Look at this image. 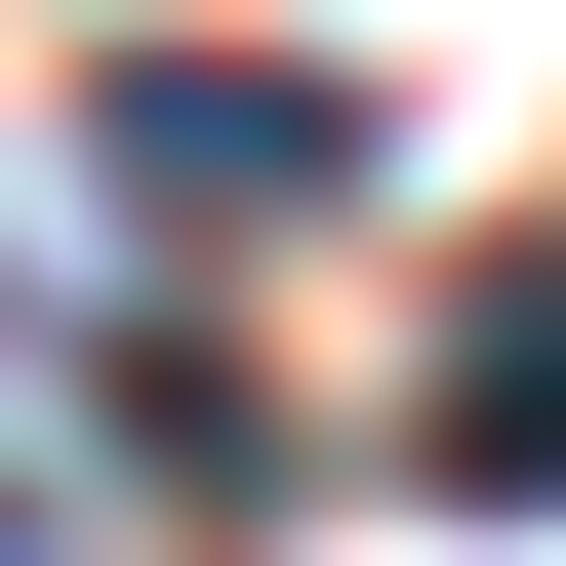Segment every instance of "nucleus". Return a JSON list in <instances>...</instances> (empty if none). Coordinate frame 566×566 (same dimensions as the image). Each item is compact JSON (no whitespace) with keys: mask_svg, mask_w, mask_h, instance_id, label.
<instances>
[{"mask_svg":"<svg viewBox=\"0 0 566 566\" xmlns=\"http://www.w3.org/2000/svg\"><path fill=\"white\" fill-rule=\"evenodd\" d=\"M405 485H446V526H566V243H485V283H446V365H405Z\"/></svg>","mask_w":566,"mask_h":566,"instance_id":"obj_1","label":"nucleus"},{"mask_svg":"<svg viewBox=\"0 0 566 566\" xmlns=\"http://www.w3.org/2000/svg\"><path fill=\"white\" fill-rule=\"evenodd\" d=\"M122 163H163V202H324V163H365V82H324V41H163Z\"/></svg>","mask_w":566,"mask_h":566,"instance_id":"obj_2","label":"nucleus"}]
</instances>
